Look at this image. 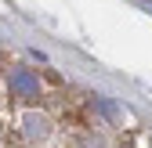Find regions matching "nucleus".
Wrapping results in <instances>:
<instances>
[{"mask_svg": "<svg viewBox=\"0 0 152 148\" xmlns=\"http://www.w3.org/2000/svg\"><path fill=\"white\" fill-rule=\"evenodd\" d=\"M7 90L18 98V101H36L40 98V76H36L33 69H11L7 72Z\"/></svg>", "mask_w": 152, "mask_h": 148, "instance_id": "1", "label": "nucleus"}, {"mask_svg": "<svg viewBox=\"0 0 152 148\" xmlns=\"http://www.w3.org/2000/svg\"><path fill=\"white\" fill-rule=\"evenodd\" d=\"M22 134H26L29 144H44V141L51 137V119L40 116V112H26V119H22Z\"/></svg>", "mask_w": 152, "mask_h": 148, "instance_id": "2", "label": "nucleus"}]
</instances>
